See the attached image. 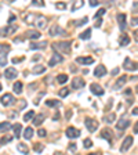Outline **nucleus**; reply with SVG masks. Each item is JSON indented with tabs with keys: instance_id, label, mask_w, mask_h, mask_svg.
Returning <instances> with one entry per match:
<instances>
[{
	"instance_id": "nucleus-9",
	"label": "nucleus",
	"mask_w": 138,
	"mask_h": 155,
	"mask_svg": "<svg viewBox=\"0 0 138 155\" xmlns=\"http://www.w3.org/2000/svg\"><path fill=\"white\" fill-rule=\"evenodd\" d=\"M65 35H66L65 31L61 27H58V25H54L50 29V36H65Z\"/></svg>"
},
{
	"instance_id": "nucleus-50",
	"label": "nucleus",
	"mask_w": 138,
	"mask_h": 155,
	"mask_svg": "<svg viewBox=\"0 0 138 155\" xmlns=\"http://www.w3.org/2000/svg\"><path fill=\"white\" fill-rule=\"evenodd\" d=\"M21 61H23V57H21V58H13V62H14V64H17V62H21Z\"/></svg>"
},
{
	"instance_id": "nucleus-42",
	"label": "nucleus",
	"mask_w": 138,
	"mask_h": 155,
	"mask_svg": "<svg viewBox=\"0 0 138 155\" xmlns=\"http://www.w3.org/2000/svg\"><path fill=\"white\" fill-rule=\"evenodd\" d=\"M105 13H106V10H105V9H101L100 11H97L94 17H95V18H101V17H102V15H104Z\"/></svg>"
},
{
	"instance_id": "nucleus-17",
	"label": "nucleus",
	"mask_w": 138,
	"mask_h": 155,
	"mask_svg": "<svg viewBox=\"0 0 138 155\" xmlns=\"http://www.w3.org/2000/svg\"><path fill=\"white\" fill-rule=\"evenodd\" d=\"M17 75H18V72H17L15 68H7L4 72V76L7 78V79H15Z\"/></svg>"
},
{
	"instance_id": "nucleus-20",
	"label": "nucleus",
	"mask_w": 138,
	"mask_h": 155,
	"mask_svg": "<svg viewBox=\"0 0 138 155\" xmlns=\"http://www.w3.org/2000/svg\"><path fill=\"white\" fill-rule=\"evenodd\" d=\"M126 82H127V76H126V75H122V76L117 79V82L115 83V90H119L120 87H123Z\"/></svg>"
},
{
	"instance_id": "nucleus-56",
	"label": "nucleus",
	"mask_w": 138,
	"mask_h": 155,
	"mask_svg": "<svg viewBox=\"0 0 138 155\" xmlns=\"http://www.w3.org/2000/svg\"><path fill=\"white\" fill-rule=\"evenodd\" d=\"M117 73H119V69H117V68L112 71V75H117Z\"/></svg>"
},
{
	"instance_id": "nucleus-34",
	"label": "nucleus",
	"mask_w": 138,
	"mask_h": 155,
	"mask_svg": "<svg viewBox=\"0 0 138 155\" xmlns=\"http://www.w3.org/2000/svg\"><path fill=\"white\" fill-rule=\"evenodd\" d=\"M46 105H47V107H60L61 103L58 100H47Z\"/></svg>"
},
{
	"instance_id": "nucleus-38",
	"label": "nucleus",
	"mask_w": 138,
	"mask_h": 155,
	"mask_svg": "<svg viewBox=\"0 0 138 155\" xmlns=\"http://www.w3.org/2000/svg\"><path fill=\"white\" fill-rule=\"evenodd\" d=\"M55 9L65 10V9H66V3H62V1H58V3H55Z\"/></svg>"
},
{
	"instance_id": "nucleus-33",
	"label": "nucleus",
	"mask_w": 138,
	"mask_h": 155,
	"mask_svg": "<svg viewBox=\"0 0 138 155\" xmlns=\"http://www.w3.org/2000/svg\"><path fill=\"white\" fill-rule=\"evenodd\" d=\"M11 50V47L9 44H0V55L1 54H7Z\"/></svg>"
},
{
	"instance_id": "nucleus-51",
	"label": "nucleus",
	"mask_w": 138,
	"mask_h": 155,
	"mask_svg": "<svg viewBox=\"0 0 138 155\" xmlns=\"http://www.w3.org/2000/svg\"><path fill=\"white\" fill-rule=\"evenodd\" d=\"M90 4L92 7H95V6H98V0H90Z\"/></svg>"
},
{
	"instance_id": "nucleus-12",
	"label": "nucleus",
	"mask_w": 138,
	"mask_h": 155,
	"mask_svg": "<svg viewBox=\"0 0 138 155\" xmlns=\"http://www.w3.org/2000/svg\"><path fill=\"white\" fill-rule=\"evenodd\" d=\"M76 62L80 65H88L94 62V58L92 57H78L76 58Z\"/></svg>"
},
{
	"instance_id": "nucleus-14",
	"label": "nucleus",
	"mask_w": 138,
	"mask_h": 155,
	"mask_svg": "<svg viewBox=\"0 0 138 155\" xmlns=\"http://www.w3.org/2000/svg\"><path fill=\"white\" fill-rule=\"evenodd\" d=\"M35 24H36L40 29H43V28L47 27V19L44 18L43 15H36V21H35Z\"/></svg>"
},
{
	"instance_id": "nucleus-24",
	"label": "nucleus",
	"mask_w": 138,
	"mask_h": 155,
	"mask_svg": "<svg viewBox=\"0 0 138 155\" xmlns=\"http://www.w3.org/2000/svg\"><path fill=\"white\" fill-rule=\"evenodd\" d=\"M32 72L35 75H39V73H44L46 72V68H44V65H35L32 69Z\"/></svg>"
},
{
	"instance_id": "nucleus-27",
	"label": "nucleus",
	"mask_w": 138,
	"mask_h": 155,
	"mask_svg": "<svg viewBox=\"0 0 138 155\" xmlns=\"http://www.w3.org/2000/svg\"><path fill=\"white\" fill-rule=\"evenodd\" d=\"M11 128L14 129V136H15V137L21 136V129H22V126H21L19 123H15V125H13Z\"/></svg>"
},
{
	"instance_id": "nucleus-21",
	"label": "nucleus",
	"mask_w": 138,
	"mask_h": 155,
	"mask_svg": "<svg viewBox=\"0 0 138 155\" xmlns=\"http://www.w3.org/2000/svg\"><path fill=\"white\" fill-rule=\"evenodd\" d=\"M25 37H28V39H39L40 37V32H37V31H28L25 33Z\"/></svg>"
},
{
	"instance_id": "nucleus-52",
	"label": "nucleus",
	"mask_w": 138,
	"mask_h": 155,
	"mask_svg": "<svg viewBox=\"0 0 138 155\" xmlns=\"http://www.w3.org/2000/svg\"><path fill=\"white\" fill-rule=\"evenodd\" d=\"M101 25H102V19L100 18V21H97V22H95V28H100Z\"/></svg>"
},
{
	"instance_id": "nucleus-5",
	"label": "nucleus",
	"mask_w": 138,
	"mask_h": 155,
	"mask_svg": "<svg viewBox=\"0 0 138 155\" xmlns=\"http://www.w3.org/2000/svg\"><path fill=\"white\" fill-rule=\"evenodd\" d=\"M65 134H66L68 138H78V137L80 136V130L70 126V128H68L66 130H65Z\"/></svg>"
},
{
	"instance_id": "nucleus-11",
	"label": "nucleus",
	"mask_w": 138,
	"mask_h": 155,
	"mask_svg": "<svg viewBox=\"0 0 138 155\" xmlns=\"http://www.w3.org/2000/svg\"><path fill=\"white\" fill-rule=\"evenodd\" d=\"M100 137H101V138H105L106 141L112 143V138H113V136H112V130L108 129V128H105L101 133H100Z\"/></svg>"
},
{
	"instance_id": "nucleus-37",
	"label": "nucleus",
	"mask_w": 138,
	"mask_h": 155,
	"mask_svg": "<svg viewBox=\"0 0 138 155\" xmlns=\"http://www.w3.org/2000/svg\"><path fill=\"white\" fill-rule=\"evenodd\" d=\"M58 94H60V97H66L69 94V89H66V87H62Z\"/></svg>"
},
{
	"instance_id": "nucleus-39",
	"label": "nucleus",
	"mask_w": 138,
	"mask_h": 155,
	"mask_svg": "<svg viewBox=\"0 0 138 155\" xmlns=\"http://www.w3.org/2000/svg\"><path fill=\"white\" fill-rule=\"evenodd\" d=\"M9 141H13V136H6V137H3V138L0 140L1 144H7Z\"/></svg>"
},
{
	"instance_id": "nucleus-18",
	"label": "nucleus",
	"mask_w": 138,
	"mask_h": 155,
	"mask_svg": "<svg viewBox=\"0 0 138 155\" xmlns=\"http://www.w3.org/2000/svg\"><path fill=\"white\" fill-rule=\"evenodd\" d=\"M129 125H130V121H127L126 118H123V119H120L119 122H117L116 128L119 129V130H126V129L129 128Z\"/></svg>"
},
{
	"instance_id": "nucleus-8",
	"label": "nucleus",
	"mask_w": 138,
	"mask_h": 155,
	"mask_svg": "<svg viewBox=\"0 0 138 155\" xmlns=\"http://www.w3.org/2000/svg\"><path fill=\"white\" fill-rule=\"evenodd\" d=\"M62 61H64V57H62L61 54H58V53H55V54L50 58V61H48V65H50V67H55V65L61 64Z\"/></svg>"
},
{
	"instance_id": "nucleus-54",
	"label": "nucleus",
	"mask_w": 138,
	"mask_h": 155,
	"mask_svg": "<svg viewBox=\"0 0 138 155\" xmlns=\"http://www.w3.org/2000/svg\"><path fill=\"white\" fill-rule=\"evenodd\" d=\"M53 119H54V121H58V119H60V114L57 112V114L54 115V118H53Z\"/></svg>"
},
{
	"instance_id": "nucleus-48",
	"label": "nucleus",
	"mask_w": 138,
	"mask_h": 155,
	"mask_svg": "<svg viewBox=\"0 0 138 155\" xmlns=\"http://www.w3.org/2000/svg\"><path fill=\"white\" fill-rule=\"evenodd\" d=\"M14 21H15V15H14V14H11V15L9 17V25H11Z\"/></svg>"
},
{
	"instance_id": "nucleus-29",
	"label": "nucleus",
	"mask_w": 138,
	"mask_h": 155,
	"mask_svg": "<svg viewBox=\"0 0 138 155\" xmlns=\"http://www.w3.org/2000/svg\"><path fill=\"white\" fill-rule=\"evenodd\" d=\"M115 118H116V115L113 114V112H112V114H108V115H105V116H104V119H102V121H104V122H106V123H112V122H113V121H115Z\"/></svg>"
},
{
	"instance_id": "nucleus-30",
	"label": "nucleus",
	"mask_w": 138,
	"mask_h": 155,
	"mask_svg": "<svg viewBox=\"0 0 138 155\" xmlns=\"http://www.w3.org/2000/svg\"><path fill=\"white\" fill-rule=\"evenodd\" d=\"M57 82L60 83V85H64V83L68 82V75H64V73H61L57 76Z\"/></svg>"
},
{
	"instance_id": "nucleus-13",
	"label": "nucleus",
	"mask_w": 138,
	"mask_h": 155,
	"mask_svg": "<svg viewBox=\"0 0 138 155\" xmlns=\"http://www.w3.org/2000/svg\"><path fill=\"white\" fill-rule=\"evenodd\" d=\"M84 80H83V78L78 76V78H75L73 80H72V87L73 89H82V87H84Z\"/></svg>"
},
{
	"instance_id": "nucleus-16",
	"label": "nucleus",
	"mask_w": 138,
	"mask_h": 155,
	"mask_svg": "<svg viewBox=\"0 0 138 155\" xmlns=\"http://www.w3.org/2000/svg\"><path fill=\"white\" fill-rule=\"evenodd\" d=\"M29 47L32 49V50H40V49H46L47 47V42H37V43H31Z\"/></svg>"
},
{
	"instance_id": "nucleus-59",
	"label": "nucleus",
	"mask_w": 138,
	"mask_h": 155,
	"mask_svg": "<svg viewBox=\"0 0 138 155\" xmlns=\"http://www.w3.org/2000/svg\"><path fill=\"white\" fill-rule=\"evenodd\" d=\"M10 1H14V0H10Z\"/></svg>"
},
{
	"instance_id": "nucleus-2",
	"label": "nucleus",
	"mask_w": 138,
	"mask_h": 155,
	"mask_svg": "<svg viewBox=\"0 0 138 155\" xmlns=\"http://www.w3.org/2000/svg\"><path fill=\"white\" fill-rule=\"evenodd\" d=\"M84 125H86V128L88 129V132H91V133H94L97 130V128H98V122L92 118L86 119V121H84Z\"/></svg>"
},
{
	"instance_id": "nucleus-25",
	"label": "nucleus",
	"mask_w": 138,
	"mask_h": 155,
	"mask_svg": "<svg viewBox=\"0 0 138 155\" xmlns=\"http://www.w3.org/2000/svg\"><path fill=\"white\" fill-rule=\"evenodd\" d=\"M13 90L15 94H21L22 93V82H15L13 86Z\"/></svg>"
},
{
	"instance_id": "nucleus-46",
	"label": "nucleus",
	"mask_w": 138,
	"mask_h": 155,
	"mask_svg": "<svg viewBox=\"0 0 138 155\" xmlns=\"http://www.w3.org/2000/svg\"><path fill=\"white\" fill-rule=\"evenodd\" d=\"M131 11H133L134 14L138 13V1H134L133 6H131Z\"/></svg>"
},
{
	"instance_id": "nucleus-15",
	"label": "nucleus",
	"mask_w": 138,
	"mask_h": 155,
	"mask_svg": "<svg viewBox=\"0 0 138 155\" xmlns=\"http://www.w3.org/2000/svg\"><path fill=\"white\" fill-rule=\"evenodd\" d=\"M106 75V68L104 67V65H98L95 68V71H94V76L97 78H102Z\"/></svg>"
},
{
	"instance_id": "nucleus-10",
	"label": "nucleus",
	"mask_w": 138,
	"mask_h": 155,
	"mask_svg": "<svg viewBox=\"0 0 138 155\" xmlns=\"http://www.w3.org/2000/svg\"><path fill=\"white\" fill-rule=\"evenodd\" d=\"M90 90H91L92 94H95V96H104V89H102L100 85H97V83H91L90 85Z\"/></svg>"
},
{
	"instance_id": "nucleus-32",
	"label": "nucleus",
	"mask_w": 138,
	"mask_h": 155,
	"mask_svg": "<svg viewBox=\"0 0 138 155\" xmlns=\"http://www.w3.org/2000/svg\"><path fill=\"white\" fill-rule=\"evenodd\" d=\"M83 4H84V1H83V0H75L73 6H72V11H76V10L80 9Z\"/></svg>"
},
{
	"instance_id": "nucleus-31",
	"label": "nucleus",
	"mask_w": 138,
	"mask_h": 155,
	"mask_svg": "<svg viewBox=\"0 0 138 155\" xmlns=\"http://www.w3.org/2000/svg\"><path fill=\"white\" fill-rule=\"evenodd\" d=\"M9 129H11V123L10 122H1L0 123V132H7Z\"/></svg>"
},
{
	"instance_id": "nucleus-23",
	"label": "nucleus",
	"mask_w": 138,
	"mask_h": 155,
	"mask_svg": "<svg viewBox=\"0 0 138 155\" xmlns=\"http://www.w3.org/2000/svg\"><path fill=\"white\" fill-rule=\"evenodd\" d=\"M33 132H35V130H33V128L28 126V128L25 129V132H23V137H25L26 140H31V138L33 137Z\"/></svg>"
},
{
	"instance_id": "nucleus-35",
	"label": "nucleus",
	"mask_w": 138,
	"mask_h": 155,
	"mask_svg": "<svg viewBox=\"0 0 138 155\" xmlns=\"http://www.w3.org/2000/svg\"><path fill=\"white\" fill-rule=\"evenodd\" d=\"M35 116V112L33 111H29V112H26V114L23 115V122H29L31 119Z\"/></svg>"
},
{
	"instance_id": "nucleus-58",
	"label": "nucleus",
	"mask_w": 138,
	"mask_h": 155,
	"mask_svg": "<svg viewBox=\"0 0 138 155\" xmlns=\"http://www.w3.org/2000/svg\"><path fill=\"white\" fill-rule=\"evenodd\" d=\"M1 89H3V87H1V83H0V90H1Z\"/></svg>"
},
{
	"instance_id": "nucleus-6",
	"label": "nucleus",
	"mask_w": 138,
	"mask_h": 155,
	"mask_svg": "<svg viewBox=\"0 0 138 155\" xmlns=\"http://www.w3.org/2000/svg\"><path fill=\"white\" fill-rule=\"evenodd\" d=\"M17 29H18V28L15 27V25H13V27H11V25H9L7 28H1V29H0V36H3V37L10 36V35H11V33H14Z\"/></svg>"
},
{
	"instance_id": "nucleus-53",
	"label": "nucleus",
	"mask_w": 138,
	"mask_h": 155,
	"mask_svg": "<svg viewBox=\"0 0 138 155\" xmlns=\"http://www.w3.org/2000/svg\"><path fill=\"white\" fill-rule=\"evenodd\" d=\"M134 133H135V134H138V122L134 125Z\"/></svg>"
},
{
	"instance_id": "nucleus-57",
	"label": "nucleus",
	"mask_w": 138,
	"mask_h": 155,
	"mask_svg": "<svg viewBox=\"0 0 138 155\" xmlns=\"http://www.w3.org/2000/svg\"><path fill=\"white\" fill-rule=\"evenodd\" d=\"M75 148H76V146H75V144H70V146H69V150H70V151H73Z\"/></svg>"
},
{
	"instance_id": "nucleus-47",
	"label": "nucleus",
	"mask_w": 138,
	"mask_h": 155,
	"mask_svg": "<svg viewBox=\"0 0 138 155\" xmlns=\"http://www.w3.org/2000/svg\"><path fill=\"white\" fill-rule=\"evenodd\" d=\"M37 134H39V137H44L47 133H46V130H44V129H40V130H37Z\"/></svg>"
},
{
	"instance_id": "nucleus-55",
	"label": "nucleus",
	"mask_w": 138,
	"mask_h": 155,
	"mask_svg": "<svg viewBox=\"0 0 138 155\" xmlns=\"http://www.w3.org/2000/svg\"><path fill=\"white\" fill-rule=\"evenodd\" d=\"M131 112H133V115H138V107H137V108H134Z\"/></svg>"
},
{
	"instance_id": "nucleus-49",
	"label": "nucleus",
	"mask_w": 138,
	"mask_h": 155,
	"mask_svg": "<svg viewBox=\"0 0 138 155\" xmlns=\"http://www.w3.org/2000/svg\"><path fill=\"white\" fill-rule=\"evenodd\" d=\"M138 25V18H133V21H131V27H137Z\"/></svg>"
},
{
	"instance_id": "nucleus-44",
	"label": "nucleus",
	"mask_w": 138,
	"mask_h": 155,
	"mask_svg": "<svg viewBox=\"0 0 138 155\" xmlns=\"http://www.w3.org/2000/svg\"><path fill=\"white\" fill-rule=\"evenodd\" d=\"M32 6H39V7H43V6H44V1H43V0H32Z\"/></svg>"
},
{
	"instance_id": "nucleus-26",
	"label": "nucleus",
	"mask_w": 138,
	"mask_h": 155,
	"mask_svg": "<svg viewBox=\"0 0 138 155\" xmlns=\"http://www.w3.org/2000/svg\"><path fill=\"white\" fill-rule=\"evenodd\" d=\"M79 37H80L82 40H87V39H90V37H91V29H86L83 33L79 35Z\"/></svg>"
},
{
	"instance_id": "nucleus-41",
	"label": "nucleus",
	"mask_w": 138,
	"mask_h": 155,
	"mask_svg": "<svg viewBox=\"0 0 138 155\" xmlns=\"http://www.w3.org/2000/svg\"><path fill=\"white\" fill-rule=\"evenodd\" d=\"M33 150L36 151V152H41V151H43V144H40V143L35 144V146H33Z\"/></svg>"
},
{
	"instance_id": "nucleus-22",
	"label": "nucleus",
	"mask_w": 138,
	"mask_h": 155,
	"mask_svg": "<svg viewBox=\"0 0 138 155\" xmlns=\"http://www.w3.org/2000/svg\"><path fill=\"white\" fill-rule=\"evenodd\" d=\"M44 118H46V116H44V114L36 115V116H35V119H33V125H35V126H40L41 123H43V121H44Z\"/></svg>"
},
{
	"instance_id": "nucleus-1",
	"label": "nucleus",
	"mask_w": 138,
	"mask_h": 155,
	"mask_svg": "<svg viewBox=\"0 0 138 155\" xmlns=\"http://www.w3.org/2000/svg\"><path fill=\"white\" fill-rule=\"evenodd\" d=\"M53 49H54L55 51H60L61 54H69V53H70V42L53 43Z\"/></svg>"
},
{
	"instance_id": "nucleus-4",
	"label": "nucleus",
	"mask_w": 138,
	"mask_h": 155,
	"mask_svg": "<svg viewBox=\"0 0 138 155\" xmlns=\"http://www.w3.org/2000/svg\"><path fill=\"white\" fill-rule=\"evenodd\" d=\"M133 143H134L133 136H127V137H126V138L123 140V144H122V147H120V151H122V152H126V151H129V148L133 146Z\"/></svg>"
},
{
	"instance_id": "nucleus-43",
	"label": "nucleus",
	"mask_w": 138,
	"mask_h": 155,
	"mask_svg": "<svg viewBox=\"0 0 138 155\" xmlns=\"http://www.w3.org/2000/svg\"><path fill=\"white\" fill-rule=\"evenodd\" d=\"M87 21H88V18L87 17H84V18L80 19L79 22H75V25H76V27H82V25H84V24H87Z\"/></svg>"
},
{
	"instance_id": "nucleus-36",
	"label": "nucleus",
	"mask_w": 138,
	"mask_h": 155,
	"mask_svg": "<svg viewBox=\"0 0 138 155\" xmlns=\"http://www.w3.org/2000/svg\"><path fill=\"white\" fill-rule=\"evenodd\" d=\"M7 64V54H1L0 55V67H4Z\"/></svg>"
},
{
	"instance_id": "nucleus-45",
	"label": "nucleus",
	"mask_w": 138,
	"mask_h": 155,
	"mask_svg": "<svg viewBox=\"0 0 138 155\" xmlns=\"http://www.w3.org/2000/svg\"><path fill=\"white\" fill-rule=\"evenodd\" d=\"M18 150L21 152H23V154H28V147L23 146V144H18Z\"/></svg>"
},
{
	"instance_id": "nucleus-7",
	"label": "nucleus",
	"mask_w": 138,
	"mask_h": 155,
	"mask_svg": "<svg viewBox=\"0 0 138 155\" xmlns=\"http://www.w3.org/2000/svg\"><path fill=\"white\" fill-rule=\"evenodd\" d=\"M123 68L126 69V71H137V69H138V64H137V62H133L130 58H126V60H124Z\"/></svg>"
},
{
	"instance_id": "nucleus-19",
	"label": "nucleus",
	"mask_w": 138,
	"mask_h": 155,
	"mask_svg": "<svg viewBox=\"0 0 138 155\" xmlns=\"http://www.w3.org/2000/svg\"><path fill=\"white\" fill-rule=\"evenodd\" d=\"M117 22H119V27L122 31L126 29V14H117Z\"/></svg>"
},
{
	"instance_id": "nucleus-28",
	"label": "nucleus",
	"mask_w": 138,
	"mask_h": 155,
	"mask_svg": "<svg viewBox=\"0 0 138 155\" xmlns=\"http://www.w3.org/2000/svg\"><path fill=\"white\" fill-rule=\"evenodd\" d=\"M130 43V37L126 35V33H123L122 36H120V46H127Z\"/></svg>"
},
{
	"instance_id": "nucleus-3",
	"label": "nucleus",
	"mask_w": 138,
	"mask_h": 155,
	"mask_svg": "<svg viewBox=\"0 0 138 155\" xmlns=\"http://www.w3.org/2000/svg\"><path fill=\"white\" fill-rule=\"evenodd\" d=\"M0 103L4 105V107H9V105H11V104H14L15 103V98H14L10 93H6V94H3L1 96V98H0Z\"/></svg>"
},
{
	"instance_id": "nucleus-40",
	"label": "nucleus",
	"mask_w": 138,
	"mask_h": 155,
	"mask_svg": "<svg viewBox=\"0 0 138 155\" xmlns=\"http://www.w3.org/2000/svg\"><path fill=\"white\" fill-rule=\"evenodd\" d=\"M83 143H84V144H83V146H84V148H91V147H92V141L90 140V138H86Z\"/></svg>"
}]
</instances>
